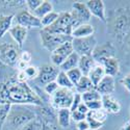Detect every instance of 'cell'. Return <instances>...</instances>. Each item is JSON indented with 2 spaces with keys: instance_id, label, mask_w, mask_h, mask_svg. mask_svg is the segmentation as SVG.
<instances>
[{
  "instance_id": "obj_28",
  "label": "cell",
  "mask_w": 130,
  "mask_h": 130,
  "mask_svg": "<svg viewBox=\"0 0 130 130\" xmlns=\"http://www.w3.org/2000/svg\"><path fill=\"white\" fill-rule=\"evenodd\" d=\"M53 12V6H52V3L50 1H48V0H43V3L35 10L34 14L37 18H39L40 20L43 18V17H45L46 15H48L49 13Z\"/></svg>"
},
{
  "instance_id": "obj_40",
  "label": "cell",
  "mask_w": 130,
  "mask_h": 130,
  "mask_svg": "<svg viewBox=\"0 0 130 130\" xmlns=\"http://www.w3.org/2000/svg\"><path fill=\"white\" fill-rule=\"evenodd\" d=\"M86 119V115H83L81 112H79L78 110H74L71 111V120H73L74 122H80Z\"/></svg>"
},
{
  "instance_id": "obj_44",
  "label": "cell",
  "mask_w": 130,
  "mask_h": 130,
  "mask_svg": "<svg viewBox=\"0 0 130 130\" xmlns=\"http://www.w3.org/2000/svg\"><path fill=\"white\" fill-rule=\"evenodd\" d=\"M120 83L124 86V88L129 92L130 94V73H128L127 75H125V76L120 80Z\"/></svg>"
},
{
  "instance_id": "obj_15",
  "label": "cell",
  "mask_w": 130,
  "mask_h": 130,
  "mask_svg": "<svg viewBox=\"0 0 130 130\" xmlns=\"http://www.w3.org/2000/svg\"><path fill=\"white\" fill-rule=\"evenodd\" d=\"M86 6L92 16L98 18L103 23H106V12H105V5L102 0H89L86 1Z\"/></svg>"
},
{
  "instance_id": "obj_36",
  "label": "cell",
  "mask_w": 130,
  "mask_h": 130,
  "mask_svg": "<svg viewBox=\"0 0 130 130\" xmlns=\"http://www.w3.org/2000/svg\"><path fill=\"white\" fill-rule=\"evenodd\" d=\"M24 73L26 74V76L29 79H32V80H35L37 77H38V75H39V68L36 67V66H27L25 68V70H23Z\"/></svg>"
},
{
  "instance_id": "obj_2",
  "label": "cell",
  "mask_w": 130,
  "mask_h": 130,
  "mask_svg": "<svg viewBox=\"0 0 130 130\" xmlns=\"http://www.w3.org/2000/svg\"><path fill=\"white\" fill-rule=\"evenodd\" d=\"M108 32L119 42H123L130 31V7H118L106 20Z\"/></svg>"
},
{
  "instance_id": "obj_16",
  "label": "cell",
  "mask_w": 130,
  "mask_h": 130,
  "mask_svg": "<svg viewBox=\"0 0 130 130\" xmlns=\"http://www.w3.org/2000/svg\"><path fill=\"white\" fill-rule=\"evenodd\" d=\"M101 102H102V108L108 115L119 113L121 111V104L112 94L102 96Z\"/></svg>"
},
{
  "instance_id": "obj_31",
  "label": "cell",
  "mask_w": 130,
  "mask_h": 130,
  "mask_svg": "<svg viewBox=\"0 0 130 130\" xmlns=\"http://www.w3.org/2000/svg\"><path fill=\"white\" fill-rule=\"evenodd\" d=\"M10 108H12L10 103H0V130H2V126L6 122Z\"/></svg>"
},
{
  "instance_id": "obj_8",
  "label": "cell",
  "mask_w": 130,
  "mask_h": 130,
  "mask_svg": "<svg viewBox=\"0 0 130 130\" xmlns=\"http://www.w3.org/2000/svg\"><path fill=\"white\" fill-rule=\"evenodd\" d=\"M70 14H71V18H72L73 29L81 24L89 23L92 19V15L90 13L88 6H86L85 3L81 2V1H76L73 3L72 10L70 12Z\"/></svg>"
},
{
  "instance_id": "obj_37",
  "label": "cell",
  "mask_w": 130,
  "mask_h": 130,
  "mask_svg": "<svg viewBox=\"0 0 130 130\" xmlns=\"http://www.w3.org/2000/svg\"><path fill=\"white\" fill-rule=\"evenodd\" d=\"M58 89H59V86H58V84L56 83V81H52V82H49L48 84H46V85L44 86V92H45L47 95L52 96Z\"/></svg>"
},
{
  "instance_id": "obj_5",
  "label": "cell",
  "mask_w": 130,
  "mask_h": 130,
  "mask_svg": "<svg viewBox=\"0 0 130 130\" xmlns=\"http://www.w3.org/2000/svg\"><path fill=\"white\" fill-rule=\"evenodd\" d=\"M74 95L75 93L73 90L68 89H62L59 88L52 96H50L51 99V106L54 109H70L73 100H74Z\"/></svg>"
},
{
  "instance_id": "obj_20",
  "label": "cell",
  "mask_w": 130,
  "mask_h": 130,
  "mask_svg": "<svg viewBox=\"0 0 130 130\" xmlns=\"http://www.w3.org/2000/svg\"><path fill=\"white\" fill-rule=\"evenodd\" d=\"M95 28L92 24L86 23V24H81L77 27H75L72 30L71 37L72 39H80V38H88L91 36H94Z\"/></svg>"
},
{
  "instance_id": "obj_35",
  "label": "cell",
  "mask_w": 130,
  "mask_h": 130,
  "mask_svg": "<svg viewBox=\"0 0 130 130\" xmlns=\"http://www.w3.org/2000/svg\"><path fill=\"white\" fill-rule=\"evenodd\" d=\"M43 124L39 119H35V120L30 121L29 123H27L26 125H24L22 128H20L19 130H42Z\"/></svg>"
},
{
  "instance_id": "obj_49",
  "label": "cell",
  "mask_w": 130,
  "mask_h": 130,
  "mask_svg": "<svg viewBox=\"0 0 130 130\" xmlns=\"http://www.w3.org/2000/svg\"><path fill=\"white\" fill-rule=\"evenodd\" d=\"M121 130H130V120H128V121L121 127Z\"/></svg>"
},
{
  "instance_id": "obj_11",
  "label": "cell",
  "mask_w": 130,
  "mask_h": 130,
  "mask_svg": "<svg viewBox=\"0 0 130 130\" xmlns=\"http://www.w3.org/2000/svg\"><path fill=\"white\" fill-rule=\"evenodd\" d=\"M59 71H60L59 68L53 66V64L45 63V64H43V66H41L39 68V75L34 81L37 84L45 86L49 82L55 81Z\"/></svg>"
},
{
  "instance_id": "obj_38",
  "label": "cell",
  "mask_w": 130,
  "mask_h": 130,
  "mask_svg": "<svg viewBox=\"0 0 130 130\" xmlns=\"http://www.w3.org/2000/svg\"><path fill=\"white\" fill-rule=\"evenodd\" d=\"M42 3L43 0H26V6L30 13H34Z\"/></svg>"
},
{
  "instance_id": "obj_29",
  "label": "cell",
  "mask_w": 130,
  "mask_h": 130,
  "mask_svg": "<svg viewBox=\"0 0 130 130\" xmlns=\"http://www.w3.org/2000/svg\"><path fill=\"white\" fill-rule=\"evenodd\" d=\"M56 83L58 84L59 88H62V89H68V90H73L74 89V85L73 83L70 81L69 77L67 76L66 72H62V71H59L57 77L55 79Z\"/></svg>"
},
{
  "instance_id": "obj_26",
  "label": "cell",
  "mask_w": 130,
  "mask_h": 130,
  "mask_svg": "<svg viewBox=\"0 0 130 130\" xmlns=\"http://www.w3.org/2000/svg\"><path fill=\"white\" fill-rule=\"evenodd\" d=\"M71 122L70 109H58L57 110V126L61 128H68Z\"/></svg>"
},
{
  "instance_id": "obj_45",
  "label": "cell",
  "mask_w": 130,
  "mask_h": 130,
  "mask_svg": "<svg viewBox=\"0 0 130 130\" xmlns=\"http://www.w3.org/2000/svg\"><path fill=\"white\" fill-rule=\"evenodd\" d=\"M16 79H17L18 82H22V83L27 82V80H28V78L26 76V74L24 73V71H18L16 73Z\"/></svg>"
},
{
  "instance_id": "obj_43",
  "label": "cell",
  "mask_w": 130,
  "mask_h": 130,
  "mask_svg": "<svg viewBox=\"0 0 130 130\" xmlns=\"http://www.w3.org/2000/svg\"><path fill=\"white\" fill-rule=\"evenodd\" d=\"M85 104H86V106H88L89 110H97V109H100V108H102V102H101V100L88 102V103H85Z\"/></svg>"
},
{
  "instance_id": "obj_21",
  "label": "cell",
  "mask_w": 130,
  "mask_h": 130,
  "mask_svg": "<svg viewBox=\"0 0 130 130\" xmlns=\"http://www.w3.org/2000/svg\"><path fill=\"white\" fill-rule=\"evenodd\" d=\"M105 76V71H104V68L101 63H98L97 62L95 66L92 68V70L89 72L88 74V77L90 78V80L92 81L93 85L96 86L100 82V80Z\"/></svg>"
},
{
  "instance_id": "obj_1",
  "label": "cell",
  "mask_w": 130,
  "mask_h": 130,
  "mask_svg": "<svg viewBox=\"0 0 130 130\" xmlns=\"http://www.w3.org/2000/svg\"><path fill=\"white\" fill-rule=\"evenodd\" d=\"M0 103L42 106L44 105V100L27 82H18L15 73L13 75L7 74L6 77L0 81Z\"/></svg>"
},
{
  "instance_id": "obj_9",
  "label": "cell",
  "mask_w": 130,
  "mask_h": 130,
  "mask_svg": "<svg viewBox=\"0 0 130 130\" xmlns=\"http://www.w3.org/2000/svg\"><path fill=\"white\" fill-rule=\"evenodd\" d=\"M72 46L75 53L79 56L83 55H92L94 49L97 46V39L95 36H91L88 38L80 39H72Z\"/></svg>"
},
{
  "instance_id": "obj_23",
  "label": "cell",
  "mask_w": 130,
  "mask_h": 130,
  "mask_svg": "<svg viewBox=\"0 0 130 130\" xmlns=\"http://www.w3.org/2000/svg\"><path fill=\"white\" fill-rule=\"evenodd\" d=\"M97 62L95 61V59L93 58L92 55H83L79 57V61H78V69L81 71L82 75L84 76H88L89 72L92 70V68L95 66Z\"/></svg>"
},
{
  "instance_id": "obj_32",
  "label": "cell",
  "mask_w": 130,
  "mask_h": 130,
  "mask_svg": "<svg viewBox=\"0 0 130 130\" xmlns=\"http://www.w3.org/2000/svg\"><path fill=\"white\" fill-rule=\"evenodd\" d=\"M81 99H82V102L88 103V102H92V101H99V100H101L102 96L94 89V90H91V91L86 92V93L81 94Z\"/></svg>"
},
{
  "instance_id": "obj_18",
  "label": "cell",
  "mask_w": 130,
  "mask_h": 130,
  "mask_svg": "<svg viewBox=\"0 0 130 130\" xmlns=\"http://www.w3.org/2000/svg\"><path fill=\"white\" fill-rule=\"evenodd\" d=\"M101 64L104 68L105 75L111 77H116L117 75L120 73V61L117 57H111V58H106L104 59Z\"/></svg>"
},
{
  "instance_id": "obj_27",
  "label": "cell",
  "mask_w": 130,
  "mask_h": 130,
  "mask_svg": "<svg viewBox=\"0 0 130 130\" xmlns=\"http://www.w3.org/2000/svg\"><path fill=\"white\" fill-rule=\"evenodd\" d=\"M75 89H76V93L78 94H83V93H86V92H89L91 90H94L95 89V86L93 85L92 81L90 80V78L88 76H83L81 77V79L78 81V83L74 86Z\"/></svg>"
},
{
  "instance_id": "obj_39",
  "label": "cell",
  "mask_w": 130,
  "mask_h": 130,
  "mask_svg": "<svg viewBox=\"0 0 130 130\" xmlns=\"http://www.w3.org/2000/svg\"><path fill=\"white\" fill-rule=\"evenodd\" d=\"M86 121H88V123H89L90 130H98V129L102 128L103 125H104L103 123H100V122H98V121L94 120V119H92V118L89 117V116H86Z\"/></svg>"
},
{
  "instance_id": "obj_4",
  "label": "cell",
  "mask_w": 130,
  "mask_h": 130,
  "mask_svg": "<svg viewBox=\"0 0 130 130\" xmlns=\"http://www.w3.org/2000/svg\"><path fill=\"white\" fill-rule=\"evenodd\" d=\"M44 30L51 32V34H56V35H63V36H69L71 37L73 25H72V18L70 12H63L59 13L58 18L51 26L43 28Z\"/></svg>"
},
{
  "instance_id": "obj_3",
  "label": "cell",
  "mask_w": 130,
  "mask_h": 130,
  "mask_svg": "<svg viewBox=\"0 0 130 130\" xmlns=\"http://www.w3.org/2000/svg\"><path fill=\"white\" fill-rule=\"evenodd\" d=\"M36 118V111L31 110L30 108L24 105H12L5 123L10 130H19Z\"/></svg>"
},
{
  "instance_id": "obj_12",
  "label": "cell",
  "mask_w": 130,
  "mask_h": 130,
  "mask_svg": "<svg viewBox=\"0 0 130 130\" xmlns=\"http://www.w3.org/2000/svg\"><path fill=\"white\" fill-rule=\"evenodd\" d=\"M116 54H117V49L113 46V44L110 42H106L101 45L96 46V48L92 53V56L96 62L101 63L106 58L116 57Z\"/></svg>"
},
{
  "instance_id": "obj_13",
  "label": "cell",
  "mask_w": 130,
  "mask_h": 130,
  "mask_svg": "<svg viewBox=\"0 0 130 130\" xmlns=\"http://www.w3.org/2000/svg\"><path fill=\"white\" fill-rule=\"evenodd\" d=\"M36 107L38 108L36 112L37 119H39L43 125H46L48 127L55 129L57 126V115L55 116V113H54L53 111L54 108L45 105L36 106Z\"/></svg>"
},
{
  "instance_id": "obj_50",
  "label": "cell",
  "mask_w": 130,
  "mask_h": 130,
  "mask_svg": "<svg viewBox=\"0 0 130 130\" xmlns=\"http://www.w3.org/2000/svg\"><path fill=\"white\" fill-rule=\"evenodd\" d=\"M42 130H55V129H53V128H51V127H48V126H46V125H43Z\"/></svg>"
},
{
  "instance_id": "obj_46",
  "label": "cell",
  "mask_w": 130,
  "mask_h": 130,
  "mask_svg": "<svg viewBox=\"0 0 130 130\" xmlns=\"http://www.w3.org/2000/svg\"><path fill=\"white\" fill-rule=\"evenodd\" d=\"M76 129L77 130H90V126H89L88 121H86V119L76 123Z\"/></svg>"
},
{
  "instance_id": "obj_10",
  "label": "cell",
  "mask_w": 130,
  "mask_h": 130,
  "mask_svg": "<svg viewBox=\"0 0 130 130\" xmlns=\"http://www.w3.org/2000/svg\"><path fill=\"white\" fill-rule=\"evenodd\" d=\"M14 20L16 21V25H20L27 30L30 28H42L41 20L37 18L32 13H30L28 9L20 10L15 15Z\"/></svg>"
},
{
  "instance_id": "obj_34",
  "label": "cell",
  "mask_w": 130,
  "mask_h": 130,
  "mask_svg": "<svg viewBox=\"0 0 130 130\" xmlns=\"http://www.w3.org/2000/svg\"><path fill=\"white\" fill-rule=\"evenodd\" d=\"M66 74H67V76L69 77L70 81L73 83V85H74V86L78 83V81H79V80L81 79V77L83 76L82 73H81V71H80L78 68L72 69V70H70V71L66 72Z\"/></svg>"
},
{
  "instance_id": "obj_48",
  "label": "cell",
  "mask_w": 130,
  "mask_h": 130,
  "mask_svg": "<svg viewBox=\"0 0 130 130\" xmlns=\"http://www.w3.org/2000/svg\"><path fill=\"white\" fill-rule=\"evenodd\" d=\"M123 43H125V44H126V47H127L128 53L130 54V31L128 32V35L126 36V38H125V40H124V42H123Z\"/></svg>"
},
{
  "instance_id": "obj_22",
  "label": "cell",
  "mask_w": 130,
  "mask_h": 130,
  "mask_svg": "<svg viewBox=\"0 0 130 130\" xmlns=\"http://www.w3.org/2000/svg\"><path fill=\"white\" fill-rule=\"evenodd\" d=\"M26 5V0H2L0 1V15H5L7 10L21 8Z\"/></svg>"
},
{
  "instance_id": "obj_24",
  "label": "cell",
  "mask_w": 130,
  "mask_h": 130,
  "mask_svg": "<svg viewBox=\"0 0 130 130\" xmlns=\"http://www.w3.org/2000/svg\"><path fill=\"white\" fill-rule=\"evenodd\" d=\"M79 55L77 53L72 52L70 55L67 57V59L62 62V64L59 67V70L62 72H68L72 69L78 68V61H79Z\"/></svg>"
},
{
  "instance_id": "obj_17",
  "label": "cell",
  "mask_w": 130,
  "mask_h": 130,
  "mask_svg": "<svg viewBox=\"0 0 130 130\" xmlns=\"http://www.w3.org/2000/svg\"><path fill=\"white\" fill-rule=\"evenodd\" d=\"M115 89H116L115 78L111 76H108V75H105V76L100 80V82L95 86V90L101 96L111 95L115 92Z\"/></svg>"
},
{
  "instance_id": "obj_6",
  "label": "cell",
  "mask_w": 130,
  "mask_h": 130,
  "mask_svg": "<svg viewBox=\"0 0 130 130\" xmlns=\"http://www.w3.org/2000/svg\"><path fill=\"white\" fill-rule=\"evenodd\" d=\"M20 58L19 47L10 43H0V61L10 68H17Z\"/></svg>"
},
{
  "instance_id": "obj_7",
  "label": "cell",
  "mask_w": 130,
  "mask_h": 130,
  "mask_svg": "<svg viewBox=\"0 0 130 130\" xmlns=\"http://www.w3.org/2000/svg\"><path fill=\"white\" fill-rule=\"evenodd\" d=\"M41 36V42L42 46L49 52L54 51L57 47L64 44L67 42L72 41V37L69 36H63V35H56V34H51L44 29H42L40 32Z\"/></svg>"
},
{
  "instance_id": "obj_41",
  "label": "cell",
  "mask_w": 130,
  "mask_h": 130,
  "mask_svg": "<svg viewBox=\"0 0 130 130\" xmlns=\"http://www.w3.org/2000/svg\"><path fill=\"white\" fill-rule=\"evenodd\" d=\"M32 59V54L29 51H23L22 53H20V58L19 60L25 62L26 64H29Z\"/></svg>"
},
{
  "instance_id": "obj_19",
  "label": "cell",
  "mask_w": 130,
  "mask_h": 130,
  "mask_svg": "<svg viewBox=\"0 0 130 130\" xmlns=\"http://www.w3.org/2000/svg\"><path fill=\"white\" fill-rule=\"evenodd\" d=\"M9 35L14 39V41L16 42L17 46L20 48L23 47V44L26 40V37H27V29L20 26V25H15V26H12V28L9 29Z\"/></svg>"
},
{
  "instance_id": "obj_14",
  "label": "cell",
  "mask_w": 130,
  "mask_h": 130,
  "mask_svg": "<svg viewBox=\"0 0 130 130\" xmlns=\"http://www.w3.org/2000/svg\"><path fill=\"white\" fill-rule=\"evenodd\" d=\"M71 42L64 43V44L60 45L59 47H57L54 51L51 52L50 59H51V61L53 63V66L59 68L61 64H62V62L67 59V57L70 55L72 52H74L73 46H72V43Z\"/></svg>"
},
{
  "instance_id": "obj_33",
  "label": "cell",
  "mask_w": 130,
  "mask_h": 130,
  "mask_svg": "<svg viewBox=\"0 0 130 130\" xmlns=\"http://www.w3.org/2000/svg\"><path fill=\"white\" fill-rule=\"evenodd\" d=\"M58 16H59V13L54 12V10H53V12L49 13V14L46 15L45 17H43V18L41 19L42 27H43V28H46V27L51 26V25L56 21V19L58 18Z\"/></svg>"
},
{
  "instance_id": "obj_42",
  "label": "cell",
  "mask_w": 130,
  "mask_h": 130,
  "mask_svg": "<svg viewBox=\"0 0 130 130\" xmlns=\"http://www.w3.org/2000/svg\"><path fill=\"white\" fill-rule=\"evenodd\" d=\"M82 102V99H81V95L78 94V93H75L74 95V100H73V103H72V106L70 108V111H74L76 110V108L78 107V105Z\"/></svg>"
},
{
  "instance_id": "obj_25",
  "label": "cell",
  "mask_w": 130,
  "mask_h": 130,
  "mask_svg": "<svg viewBox=\"0 0 130 130\" xmlns=\"http://www.w3.org/2000/svg\"><path fill=\"white\" fill-rule=\"evenodd\" d=\"M15 15H0V39L3 38V36L6 34L9 29L12 28V24L14 21Z\"/></svg>"
},
{
  "instance_id": "obj_47",
  "label": "cell",
  "mask_w": 130,
  "mask_h": 130,
  "mask_svg": "<svg viewBox=\"0 0 130 130\" xmlns=\"http://www.w3.org/2000/svg\"><path fill=\"white\" fill-rule=\"evenodd\" d=\"M76 110H78L79 112H81V113H83V115H88V112L90 111L89 108H88V106H86V104H85L84 102H81V103L78 105V107L76 108Z\"/></svg>"
},
{
  "instance_id": "obj_30",
  "label": "cell",
  "mask_w": 130,
  "mask_h": 130,
  "mask_svg": "<svg viewBox=\"0 0 130 130\" xmlns=\"http://www.w3.org/2000/svg\"><path fill=\"white\" fill-rule=\"evenodd\" d=\"M86 116H89L92 119H94V120L98 121L100 123H103V124L105 123V121L108 118V113L103 109V108H100V109H97V110H90Z\"/></svg>"
}]
</instances>
